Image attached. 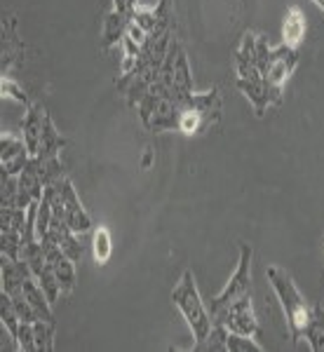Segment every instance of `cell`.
<instances>
[{
    "instance_id": "1",
    "label": "cell",
    "mask_w": 324,
    "mask_h": 352,
    "mask_svg": "<svg viewBox=\"0 0 324 352\" xmlns=\"http://www.w3.org/2000/svg\"><path fill=\"white\" fill-rule=\"evenodd\" d=\"M266 275H268L270 287L275 289L284 315H287V324H289V331H292L294 343H299L305 333V327H308V322H310L312 310L308 308L303 294L299 292V287L294 285L292 275H289L287 270L277 268V265H268Z\"/></svg>"
},
{
    "instance_id": "2",
    "label": "cell",
    "mask_w": 324,
    "mask_h": 352,
    "mask_svg": "<svg viewBox=\"0 0 324 352\" xmlns=\"http://www.w3.org/2000/svg\"><path fill=\"white\" fill-rule=\"evenodd\" d=\"M221 109H224V101H221L219 87H212L209 92H193L181 99V113H179V129L186 136H197L207 132L209 127L219 124L221 120Z\"/></svg>"
},
{
    "instance_id": "3",
    "label": "cell",
    "mask_w": 324,
    "mask_h": 352,
    "mask_svg": "<svg viewBox=\"0 0 324 352\" xmlns=\"http://www.w3.org/2000/svg\"><path fill=\"white\" fill-rule=\"evenodd\" d=\"M172 300H174L176 308L181 310L186 324L191 327L195 345L202 343V340L212 333L214 320H212V312H209V308L204 305L200 292H197L195 277H193L191 270H186L184 275H181L179 285H176L172 292Z\"/></svg>"
},
{
    "instance_id": "4",
    "label": "cell",
    "mask_w": 324,
    "mask_h": 352,
    "mask_svg": "<svg viewBox=\"0 0 324 352\" xmlns=\"http://www.w3.org/2000/svg\"><path fill=\"white\" fill-rule=\"evenodd\" d=\"M45 195H47L50 202H52L54 219L64 221L76 235H83V232L92 230V226H94L92 219H89V214L83 209V204L76 195V188H73L68 176L59 179L52 186H45Z\"/></svg>"
},
{
    "instance_id": "5",
    "label": "cell",
    "mask_w": 324,
    "mask_h": 352,
    "mask_svg": "<svg viewBox=\"0 0 324 352\" xmlns=\"http://www.w3.org/2000/svg\"><path fill=\"white\" fill-rule=\"evenodd\" d=\"M252 247L247 242L240 244V261H237V268L228 280V285L224 287V292L216 294L209 300V312H212V320L219 317L226 308H230L237 300H244L252 296Z\"/></svg>"
},
{
    "instance_id": "6",
    "label": "cell",
    "mask_w": 324,
    "mask_h": 352,
    "mask_svg": "<svg viewBox=\"0 0 324 352\" xmlns=\"http://www.w3.org/2000/svg\"><path fill=\"white\" fill-rule=\"evenodd\" d=\"M296 64H299V50H292V47H287V45H282V43L277 45L275 56H272L270 66L266 68V73H263V82H266V87H268L272 106L282 104L284 85H287V80L292 78Z\"/></svg>"
},
{
    "instance_id": "7",
    "label": "cell",
    "mask_w": 324,
    "mask_h": 352,
    "mask_svg": "<svg viewBox=\"0 0 324 352\" xmlns=\"http://www.w3.org/2000/svg\"><path fill=\"white\" fill-rule=\"evenodd\" d=\"M214 324H221L233 333H242V336L257 338L261 333L259 317H257V310H254L252 296L244 298V300H237V303H233L230 308H226L219 317H214Z\"/></svg>"
},
{
    "instance_id": "8",
    "label": "cell",
    "mask_w": 324,
    "mask_h": 352,
    "mask_svg": "<svg viewBox=\"0 0 324 352\" xmlns=\"http://www.w3.org/2000/svg\"><path fill=\"white\" fill-rule=\"evenodd\" d=\"M41 244H43L45 258H47V263L52 265L56 280H59L61 292H64V294H71L73 289H76V282H78V275H76V261L68 258L66 254L59 249V244L52 242L50 237H45V240H43Z\"/></svg>"
},
{
    "instance_id": "9",
    "label": "cell",
    "mask_w": 324,
    "mask_h": 352,
    "mask_svg": "<svg viewBox=\"0 0 324 352\" xmlns=\"http://www.w3.org/2000/svg\"><path fill=\"white\" fill-rule=\"evenodd\" d=\"M31 162V153L26 148V141L14 134L0 136V169L12 176H19L24 167Z\"/></svg>"
},
{
    "instance_id": "10",
    "label": "cell",
    "mask_w": 324,
    "mask_h": 352,
    "mask_svg": "<svg viewBox=\"0 0 324 352\" xmlns=\"http://www.w3.org/2000/svg\"><path fill=\"white\" fill-rule=\"evenodd\" d=\"M21 54H24V43H21L19 33H17V19L12 12H5L3 14V50H0L3 61H0V73L8 76V73L12 71V66L21 59Z\"/></svg>"
},
{
    "instance_id": "11",
    "label": "cell",
    "mask_w": 324,
    "mask_h": 352,
    "mask_svg": "<svg viewBox=\"0 0 324 352\" xmlns=\"http://www.w3.org/2000/svg\"><path fill=\"white\" fill-rule=\"evenodd\" d=\"M235 73L237 80H261V71L257 66V36L254 33H244L242 43L235 54Z\"/></svg>"
},
{
    "instance_id": "12",
    "label": "cell",
    "mask_w": 324,
    "mask_h": 352,
    "mask_svg": "<svg viewBox=\"0 0 324 352\" xmlns=\"http://www.w3.org/2000/svg\"><path fill=\"white\" fill-rule=\"evenodd\" d=\"M50 113L45 111L43 104H31L26 111V118H24V136L21 139L26 141V148L31 153V157L38 155L41 151V141H43V132H45V120H47Z\"/></svg>"
},
{
    "instance_id": "13",
    "label": "cell",
    "mask_w": 324,
    "mask_h": 352,
    "mask_svg": "<svg viewBox=\"0 0 324 352\" xmlns=\"http://www.w3.org/2000/svg\"><path fill=\"white\" fill-rule=\"evenodd\" d=\"M129 14L120 12L113 8L111 12L104 16V28H101V50H111L116 45H122V38L127 36L129 26Z\"/></svg>"
},
{
    "instance_id": "14",
    "label": "cell",
    "mask_w": 324,
    "mask_h": 352,
    "mask_svg": "<svg viewBox=\"0 0 324 352\" xmlns=\"http://www.w3.org/2000/svg\"><path fill=\"white\" fill-rule=\"evenodd\" d=\"M50 240L59 244V249L66 254L71 261H80L83 258V244L78 242V237H76V232H73L68 226L64 223V221H59V219H52V226H50ZM43 242V240H41Z\"/></svg>"
},
{
    "instance_id": "15",
    "label": "cell",
    "mask_w": 324,
    "mask_h": 352,
    "mask_svg": "<svg viewBox=\"0 0 324 352\" xmlns=\"http://www.w3.org/2000/svg\"><path fill=\"white\" fill-rule=\"evenodd\" d=\"M305 28H308V24H305V16L301 12V8L292 5L282 19V45H287V47H292V50H299V45L303 43V38H305Z\"/></svg>"
},
{
    "instance_id": "16",
    "label": "cell",
    "mask_w": 324,
    "mask_h": 352,
    "mask_svg": "<svg viewBox=\"0 0 324 352\" xmlns=\"http://www.w3.org/2000/svg\"><path fill=\"white\" fill-rule=\"evenodd\" d=\"M21 294H24V298L33 305V310H36L38 315H41V320L54 322L52 303L47 300V296H45V292H43V287L38 285V280L33 275L24 280V289H21Z\"/></svg>"
},
{
    "instance_id": "17",
    "label": "cell",
    "mask_w": 324,
    "mask_h": 352,
    "mask_svg": "<svg viewBox=\"0 0 324 352\" xmlns=\"http://www.w3.org/2000/svg\"><path fill=\"white\" fill-rule=\"evenodd\" d=\"M66 146L64 136L56 132L52 118L47 116V120H45V132H43V141H41V151H38V160H50V157H59L61 148Z\"/></svg>"
},
{
    "instance_id": "18",
    "label": "cell",
    "mask_w": 324,
    "mask_h": 352,
    "mask_svg": "<svg viewBox=\"0 0 324 352\" xmlns=\"http://www.w3.org/2000/svg\"><path fill=\"white\" fill-rule=\"evenodd\" d=\"M303 338L308 340L310 350L322 352L324 350V308H315L310 315V322L305 327Z\"/></svg>"
},
{
    "instance_id": "19",
    "label": "cell",
    "mask_w": 324,
    "mask_h": 352,
    "mask_svg": "<svg viewBox=\"0 0 324 352\" xmlns=\"http://www.w3.org/2000/svg\"><path fill=\"white\" fill-rule=\"evenodd\" d=\"M0 320H3V327H5V331H8V336L14 340L17 331H19V327H21V317L14 308L12 296L5 292L0 294Z\"/></svg>"
},
{
    "instance_id": "20",
    "label": "cell",
    "mask_w": 324,
    "mask_h": 352,
    "mask_svg": "<svg viewBox=\"0 0 324 352\" xmlns=\"http://www.w3.org/2000/svg\"><path fill=\"white\" fill-rule=\"evenodd\" d=\"M92 254L99 265L108 263V258H111L113 242H111V232H108L106 226H99V228H94L92 232Z\"/></svg>"
},
{
    "instance_id": "21",
    "label": "cell",
    "mask_w": 324,
    "mask_h": 352,
    "mask_svg": "<svg viewBox=\"0 0 324 352\" xmlns=\"http://www.w3.org/2000/svg\"><path fill=\"white\" fill-rule=\"evenodd\" d=\"M33 333H36V352L54 350V322L50 320L33 322Z\"/></svg>"
},
{
    "instance_id": "22",
    "label": "cell",
    "mask_w": 324,
    "mask_h": 352,
    "mask_svg": "<svg viewBox=\"0 0 324 352\" xmlns=\"http://www.w3.org/2000/svg\"><path fill=\"white\" fill-rule=\"evenodd\" d=\"M226 350L228 352H263V345L257 343L254 336H242V333H226Z\"/></svg>"
},
{
    "instance_id": "23",
    "label": "cell",
    "mask_w": 324,
    "mask_h": 352,
    "mask_svg": "<svg viewBox=\"0 0 324 352\" xmlns=\"http://www.w3.org/2000/svg\"><path fill=\"white\" fill-rule=\"evenodd\" d=\"M38 160V157H36ZM38 169H41V179L45 186H52L59 179H64V164H61L59 157H50V160H38Z\"/></svg>"
},
{
    "instance_id": "24",
    "label": "cell",
    "mask_w": 324,
    "mask_h": 352,
    "mask_svg": "<svg viewBox=\"0 0 324 352\" xmlns=\"http://www.w3.org/2000/svg\"><path fill=\"white\" fill-rule=\"evenodd\" d=\"M0 202L3 207H17V195H19V176H12L8 172H3L0 179Z\"/></svg>"
},
{
    "instance_id": "25",
    "label": "cell",
    "mask_w": 324,
    "mask_h": 352,
    "mask_svg": "<svg viewBox=\"0 0 324 352\" xmlns=\"http://www.w3.org/2000/svg\"><path fill=\"white\" fill-rule=\"evenodd\" d=\"M129 19L134 21V24H139L144 31H153V28L158 26V8H146V5H136L132 10V14H129Z\"/></svg>"
},
{
    "instance_id": "26",
    "label": "cell",
    "mask_w": 324,
    "mask_h": 352,
    "mask_svg": "<svg viewBox=\"0 0 324 352\" xmlns=\"http://www.w3.org/2000/svg\"><path fill=\"white\" fill-rule=\"evenodd\" d=\"M0 92H3V96H8V99H14L17 104L31 106V104H28V96H26V92L19 87V82H14L10 76H3V80H0Z\"/></svg>"
},
{
    "instance_id": "27",
    "label": "cell",
    "mask_w": 324,
    "mask_h": 352,
    "mask_svg": "<svg viewBox=\"0 0 324 352\" xmlns=\"http://www.w3.org/2000/svg\"><path fill=\"white\" fill-rule=\"evenodd\" d=\"M14 343H17V348L24 350V352H36V333H33L31 322H21Z\"/></svg>"
},
{
    "instance_id": "28",
    "label": "cell",
    "mask_w": 324,
    "mask_h": 352,
    "mask_svg": "<svg viewBox=\"0 0 324 352\" xmlns=\"http://www.w3.org/2000/svg\"><path fill=\"white\" fill-rule=\"evenodd\" d=\"M12 303H14L17 312H19L21 322H31V324H33V322L41 320V315L33 310V305L24 298V294H17V296H12Z\"/></svg>"
},
{
    "instance_id": "29",
    "label": "cell",
    "mask_w": 324,
    "mask_h": 352,
    "mask_svg": "<svg viewBox=\"0 0 324 352\" xmlns=\"http://www.w3.org/2000/svg\"><path fill=\"white\" fill-rule=\"evenodd\" d=\"M127 36L132 38V41L139 45V47H144L146 43H149V36L151 33L149 31H144L139 24H134V21H129V26H127Z\"/></svg>"
},
{
    "instance_id": "30",
    "label": "cell",
    "mask_w": 324,
    "mask_h": 352,
    "mask_svg": "<svg viewBox=\"0 0 324 352\" xmlns=\"http://www.w3.org/2000/svg\"><path fill=\"white\" fill-rule=\"evenodd\" d=\"M312 3H315V5H317V8H320V10H322V12H324V0H312Z\"/></svg>"
},
{
    "instance_id": "31",
    "label": "cell",
    "mask_w": 324,
    "mask_h": 352,
    "mask_svg": "<svg viewBox=\"0 0 324 352\" xmlns=\"http://www.w3.org/2000/svg\"><path fill=\"white\" fill-rule=\"evenodd\" d=\"M127 3H129V10H134L136 5H139V3H136V0H127ZM129 14H132V12H129Z\"/></svg>"
}]
</instances>
